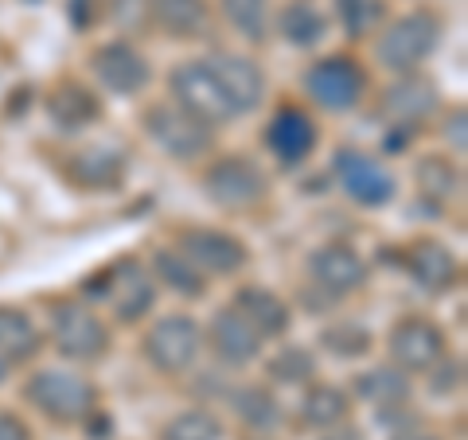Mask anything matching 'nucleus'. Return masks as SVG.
<instances>
[{
	"label": "nucleus",
	"mask_w": 468,
	"mask_h": 440,
	"mask_svg": "<svg viewBox=\"0 0 468 440\" xmlns=\"http://www.w3.org/2000/svg\"><path fill=\"white\" fill-rule=\"evenodd\" d=\"M414 183H418L421 199L449 207L452 199L464 195L461 160H452V156H445V152H426V156H418V164H414Z\"/></svg>",
	"instance_id": "393cba45"
},
{
	"label": "nucleus",
	"mask_w": 468,
	"mask_h": 440,
	"mask_svg": "<svg viewBox=\"0 0 468 440\" xmlns=\"http://www.w3.org/2000/svg\"><path fill=\"white\" fill-rule=\"evenodd\" d=\"M390 440H441L437 433H430V429H421V424H414V429H402V433H394Z\"/></svg>",
	"instance_id": "a19ab883"
},
{
	"label": "nucleus",
	"mask_w": 468,
	"mask_h": 440,
	"mask_svg": "<svg viewBox=\"0 0 468 440\" xmlns=\"http://www.w3.org/2000/svg\"><path fill=\"white\" fill-rule=\"evenodd\" d=\"M230 308L250 324L261 340H282L292 324V308L266 285H239L230 297Z\"/></svg>",
	"instance_id": "4be33fe9"
},
{
	"label": "nucleus",
	"mask_w": 468,
	"mask_h": 440,
	"mask_svg": "<svg viewBox=\"0 0 468 440\" xmlns=\"http://www.w3.org/2000/svg\"><path fill=\"white\" fill-rule=\"evenodd\" d=\"M172 246L192 261V266L207 277H239L250 266V246L239 234L218 230V226H180Z\"/></svg>",
	"instance_id": "9b49d317"
},
{
	"label": "nucleus",
	"mask_w": 468,
	"mask_h": 440,
	"mask_svg": "<svg viewBox=\"0 0 468 440\" xmlns=\"http://www.w3.org/2000/svg\"><path fill=\"white\" fill-rule=\"evenodd\" d=\"M218 16L246 43H266L273 27V0H218Z\"/></svg>",
	"instance_id": "7c9ffc66"
},
{
	"label": "nucleus",
	"mask_w": 468,
	"mask_h": 440,
	"mask_svg": "<svg viewBox=\"0 0 468 440\" xmlns=\"http://www.w3.org/2000/svg\"><path fill=\"white\" fill-rule=\"evenodd\" d=\"M301 86H304V98H309L316 110L351 113V110H359L363 98H367L371 75L356 55L335 51V55H324V58H316V63H309Z\"/></svg>",
	"instance_id": "0eeeda50"
},
{
	"label": "nucleus",
	"mask_w": 468,
	"mask_h": 440,
	"mask_svg": "<svg viewBox=\"0 0 468 440\" xmlns=\"http://www.w3.org/2000/svg\"><path fill=\"white\" fill-rule=\"evenodd\" d=\"M39 351H43V331L36 324V316L27 308L0 304V362L16 366L36 359Z\"/></svg>",
	"instance_id": "b1692460"
},
{
	"label": "nucleus",
	"mask_w": 468,
	"mask_h": 440,
	"mask_svg": "<svg viewBox=\"0 0 468 440\" xmlns=\"http://www.w3.org/2000/svg\"><path fill=\"white\" fill-rule=\"evenodd\" d=\"M203 347H207L223 366H230V371H246V366H254L261 355H266V340H261V335L246 324V320L234 312L230 304H223L207 320Z\"/></svg>",
	"instance_id": "f3484780"
},
{
	"label": "nucleus",
	"mask_w": 468,
	"mask_h": 440,
	"mask_svg": "<svg viewBox=\"0 0 468 440\" xmlns=\"http://www.w3.org/2000/svg\"><path fill=\"white\" fill-rule=\"evenodd\" d=\"M223 421H218L215 409L207 405H192L184 414H172L165 424H160L156 440H223Z\"/></svg>",
	"instance_id": "473e14b6"
},
{
	"label": "nucleus",
	"mask_w": 468,
	"mask_h": 440,
	"mask_svg": "<svg viewBox=\"0 0 468 440\" xmlns=\"http://www.w3.org/2000/svg\"><path fill=\"white\" fill-rule=\"evenodd\" d=\"M320 440H363V433H359V424L344 421V424H332V429L320 433Z\"/></svg>",
	"instance_id": "ea45409f"
},
{
	"label": "nucleus",
	"mask_w": 468,
	"mask_h": 440,
	"mask_svg": "<svg viewBox=\"0 0 468 440\" xmlns=\"http://www.w3.org/2000/svg\"><path fill=\"white\" fill-rule=\"evenodd\" d=\"M24 402L48 417L58 429H82L98 409H101V390L94 378L79 371H63V366H39L24 378Z\"/></svg>",
	"instance_id": "f257e3e1"
},
{
	"label": "nucleus",
	"mask_w": 468,
	"mask_h": 440,
	"mask_svg": "<svg viewBox=\"0 0 468 440\" xmlns=\"http://www.w3.org/2000/svg\"><path fill=\"white\" fill-rule=\"evenodd\" d=\"M332 12L347 39H371L378 27L387 24L383 0H332Z\"/></svg>",
	"instance_id": "72a5a7b5"
},
{
	"label": "nucleus",
	"mask_w": 468,
	"mask_h": 440,
	"mask_svg": "<svg viewBox=\"0 0 468 440\" xmlns=\"http://www.w3.org/2000/svg\"><path fill=\"white\" fill-rule=\"evenodd\" d=\"M320 343L335 359H363L371 351V331L356 324V320H335V324L320 331Z\"/></svg>",
	"instance_id": "f704fd0d"
},
{
	"label": "nucleus",
	"mask_w": 468,
	"mask_h": 440,
	"mask_svg": "<svg viewBox=\"0 0 468 440\" xmlns=\"http://www.w3.org/2000/svg\"><path fill=\"white\" fill-rule=\"evenodd\" d=\"M0 440H36V433H32V424H27L20 414L0 409Z\"/></svg>",
	"instance_id": "58836bf2"
},
{
	"label": "nucleus",
	"mask_w": 468,
	"mask_h": 440,
	"mask_svg": "<svg viewBox=\"0 0 468 440\" xmlns=\"http://www.w3.org/2000/svg\"><path fill=\"white\" fill-rule=\"evenodd\" d=\"M86 67H90V75L98 79L101 90H110L117 98H133L153 82L149 58H144V51L137 47L133 39L98 43V47L90 51V58H86Z\"/></svg>",
	"instance_id": "4468645a"
},
{
	"label": "nucleus",
	"mask_w": 468,
	"mask_h": 440,
	"mask_svg": "<svg viewBox=\"0 0 468 440\" xmlns=\"http://www.w3.org/2000/svg\"><path fill=\"white\" fill-rule=\"evenodd\" d=\"M43 110H48L58 133H82L101 117V98L79 79H58L43 98Z\"/></svg>",
	"instance_id": "412c9836"
},
{
	"label": "nucleus",
	"mask_w": 468,
	"mask_h": 440,
	"mask_svg": "<svg viewBox=\"0 0 468 440\" xmlns=\"http://www.w3.org/2000/svg\"><path fill=\"white\" fill-rule=\"evenodd\" d=\"M149 273H153L156 285L172 288L176 297H184V300H203V297L211 292V281H207V277H203L176 246H160V249H156Z\"/></svg>",
	"instance_id": "bb28decb"
},
{
	"label": "nucleus",
	"mask_w": 468,
	"mask_h": 440,
	"mask_svg": "<svg viewBox=\"0 0 468 440\" xmlns=\"http://www.w3.org/2000/svg\"><path fill=\"white\" fill-rule=\"evenodd\" d=\"M211 67L218 82H223V90L234 106V117H246L261 110V101H266V70H261L250 55H239V51H218L211 55Z\"/></svg>",
	"instance_id": "aec40b11"
},
{
	"label": "nucleus",
	"mask_w": 468,
	"mask_h": 440,
	"mask_svg": "<svg viewBox=\"0 0 468 440\" xmlns=\"http://www.w3.org/2000/svg\"><path fill=\"white\" fill-rule=\"evenodd\" d=\"M441 141L452 149V156L464 160V152H468V110L464 106H452L449 110L445 129H441Z\"/></svg>",
	"instance_id": "4c0bfd02"
},
{
	"label": "nucleus",
	"mask_w": 468,
	"mask_h": 440,
	"mask_svg": "<svg viewBox=\"0 0 468 440\" xmlns=\"http://www.w3.org/2000/svg\"><path fill=\"white\" fill-rule=\"evenodd\" d=\"M141 129H144V137L172 160V164L192 168V164L211 160V152H215V129L203 125L199 117H192L187 110H180L172 98L144 106Z\"/></svg>",
	"instance_id": "39448f33"
},
{
	"label": "nucleus",
	"mask_w": 468,
	"mask_h": 440,
	"mask_svg": "<svg viewBox=\"0 0 468 440\" xmlns=\"http://www.w3.org/2000/svg\"><path fill=\"white\" fill-rule=\"evenodd\" d=\"M203 195H207L211 207L227 211V215H250L258 207L270 203L273 180L270 172L258 164L250 152H227L207 160L203 168Z\"/></svg>",
	"instance_id": "20e7f679"
},
{
	"label": "nucleus",
	"mask_w": 468,
	"mask_h": 440,
	"mask_svg": "<svg viewBox=\"0 0 468 440\" xmlns=\"http://www.w3.org/2000/svg\"><path fill=\"white\" fill-rule=\"evenodd\" d=\"M351 393L375 409H394V405H410L414 382H410V374H402L399 366L383 362V366H371V371L351 378Z\"/></svg>",
	"instance_id": "a878e982"
},
{
	"label": "nucleus",
	"mask_w": 468,
	"mask_h": 440,
	"mask_svg": "<svg viewBox=\"0 0 468 440\" xmlns=\"http://www.w3.org/2000/svg\"><path fill=\"white\" fill-rule=\"evenodd\" d=\"M297 417L304 429H316V433L332 429V424H344L351 421V393L332 382H309L297 405Z\"/></svg>",
	"instance_id": "cd10ccee"
},
{
	"label": "nucleus",
	"mask_w": 468,
	"mask_h": 440,
	"mask_svg": "<svg viewBox=\"0 0 468 440\" xmlns=\"http://www.w3.org/2000/svg\"><path fill=\"white\" fill-rule=\"evenodd\" d=\"M304 269H309V281L316 292H324L328 300H344V297H356V292L367 285V261L359 257L356 246L347 242H324L316 246L309 261H304Z\"/></svg>",
	"instance_id": "2eb2a0df"
},
{
	"label": "nucleus",
	"mask_w": 468,
	"mask_h": 440,
	"mask_svg": "<svg viewBox=\"0 0 468 440\" xmlns=\"http://www.w3.org/2000/svg\"><path fill=\"white\" fill-rule=\"evenodd\" d=\"M441 106V90L430 75L421 70H410V75H394V82L378 98V117L390 121L394 129H414L426 125L430 117Z\"/></svg>",
	"instance_id": "dca6fc26"
},
{
	"label": "nucleus",
	"mask_w": 468,
	"mask_h": 440,
	"mask_svg": "<svg viewBox=\"0 0 468 440\" xmlns=\"http://www.w3.org/2000/svg\"><path fill=\"white\" fill-rule=\"evenodd\" d=\"M332 172H335V180H340L344 195L367 211L390 207L394 195H399V180H394V172L383 164V160L363 152V149H351V144L335 149Z\"/></svg>",
	"instance_id": "f8f14e48"
},
{
	"label": "nucleus",
	"mask_w": 468,
	"mask_h": 440,
	"mask_svg": "<svg viewBox=\"0 0 468 440\" xmlns=\"http://www.w3.org/2000/svg\"><path fill=\"white\" fill-rule=\"evenodd\" d=\"M277 32L292 47H316L328 32V16L316 0H285L282 12H277Z\"/></svg>",
	"instance_id": "c756f323"
},
{
	"label": "nucleus",
	"mask_w": 468,
	"mask_h": 440,
	"mask_svg": "<svg viewBox=\"0 0 468 440\" xmlns=\"http://www.w3.org/2000/svg\"><path fill=\"white\" fill-rule=\"evenodd\" d=\"M230 409H234V417H239L246 429H254V433H273L277 424L285 421L282 402H277L273 390L261 386V382L234 386L230 390Z\"/></svg>",
	"instance_id": "c85d7f7f"
},
{
	"label": "nucleus",
	"mask_w": 468,
	"mask_h": 440,
	"mask_svg": "<svg viewBox=\"0 0 468 440\" xmlns=\"http://www.w3.org/2000/svg\"><path fill=\"white\" fill-rule=\"evenodd\" d=\"M43 308H48V340L55 355L75 366H90L110 355L113 335L94 304H86L82 297H51Z\"/></svg>",
	"instance_id": "f03ea898"
},
{
	"label": "nucleus",
	"mask_w": 468,
	"mask_h": 440,
	"mask_svg": "<svg viewBox=\"0 0 468 440\" xmlns=\"http://www.w3.org/2000/svg\"><path fill=\"white\" fill-rule=\"evenodd\" d=\"M101 12L122 27V32H144V27H153L149 24V0H98Z\"/></svg>",
	"instance_id": "c9c22d12"
},
{
	"label": "nucleus",
	"mask_w": 468,
	"mask_h": 440,
	"mask_svg": "<svg viewBox=\"0 0 468 440\" xmlns=\"http://www.w3.org/2000/svg\"><path fill=\"white\" fill-rule=\"evenodd\" d=\"M141 355L165 378H180L187 374L203 355V328L196 316L187 312H168L156 316L141 335Z\"/></svg>",
	"instance_id": "6e6552de"
},
{
	"label": "nucleus",
	"mask_w": 468,
	"mask_h": 440,
	"mask_svg": "<svg viewBox=\"0 0 468 440\" xmlns=\"http://www.w3.org/2000/svg\"><path fill=\"white\" fill-rule=\"evenodd\" d=\"M399 261L406 277L414 281L421 292H430V297H441V292H452L461 285V257L452 254L445 242L437 238H414L410 246L399 249Z\"/></svg>",
	"instance_id": "a211bd4d"
},
{
	"label": "nucleus",
	"mask_w": 468,
	"mask_h": 440,
	"mask_svg": "<svg viewBox=\"0 0 468 440\" xmlns=\"http://www.w3.org/2000/svg\"><path fill=\"white\" fill-rule=\"evenodd\" d=\"M449 355V335L441 324H433L421 312H406L387 331V362L399 366L402 374H426L433 362Z\"/></svg>",
	"instance_id": "9d476101"
},
{
	"label": "nucleus",
	"mask_w": 468,
	"mask_h": 440,
	"mask_svg": "<svg viewBox=\"0 0 468 440\" xmlns=\"http://www.w3.org/2000/svg\"><path fill=\"white\" fill-rule=\"evenodd\" d=\"M261 144H266V152L282 168H301L304 160H313V152H316L320 125L297 101H282V106L270 113L266 129H261Z\"/></svg>",
	"instance_id": "ddd939ff"
},
{
	"label": "nucleus",
	"mask_w": 468,
	"mask_h": 440,
	"mask_svg": "<svg viewBox=\"0 0 468 440\" xmlns=\"http://www.w3.org/2000/svg\"><path fill=\"white\" fill-rule=\"evenodd\" d=\"M129 172V152L122 144H82L63 160V175L79 192H113V187L125 183Z\"/></svg>",
	"instance_id": "6ab92c4d"
},
{
	"label": "nucleus",
	"mask_w": 468,
	"mask_h": 440,
	"mask_svg": "<svg viewBox=\"0 0 468 440\" xmlns=\"http://www.w3.org/2000/svg\"><path fill=\"white\" fill-rule=\"evenodd\" d=\"M168 94L176 106L199 117V121L211 129L234 121V106L215 75L211 58H184V63H176L168 70Z\"/></svg>",
	"instance_id": "1a4fd4ad"
},
{
	"label": "nucleus",
	"mask_w": 468,
	"mask_h": 440,
	"mask_svg": "<svg viewBox=\"0 0 468 440\" xmlns=\"http://www.w3.org/2000/svg\"><path fill=\"white\" fill-rule=\"evenodd\" d=\"M426 382L437 398H452L464 390V359L461 355H445L441 362H433L426 371Z\"/></svg>",
	"instance_id": "e433bc0d"
},
{
	"label": "nucleus",
	"mask_w": 468,
	"mask_h": 440,
	"mask_svg": "<svg viewBox=\"0 0 468 440\" xmlns=\"http://www.w3.org/2000/svg\"><path fill=\"white\" fill-rule=\"evenodd\" d=\"M445 36V20L433 8H410L402 16L387 20L375 32V63L390 75H410L437 51Z\"/></svg>",
	"instance_id": "7ed1b4c3"
},
{
	"label": "nucleus",
	"mask_w": 468,
	"mask_h": 440,
	"mask_svg": "<svg viewBox=\"0 0 468 440\" xmlns=\"http://www.w3.org/2000/svg\"><path fill=\"white\" fill-rule=\"evenodd\" d=\"M98 281H101V288L86 292L82 300L86 304L101 300V304L110 308V316L117 320V324L133 328V324H141V320L153 312L160 285L153 281V273H149V266H144L141 257H133V254L117 257L113 266H106V269L98 273Z\"/></svg>",
	"instance_id": "423d86ee"
},
{
	"label": "nucleus",
	"mask_w": 468,
	"mask_h": 440,
	"mask_svg": "<svg viewBox=\"0 0 468 440\" xmlns=\"http://www.w3.org/2000/svg\"><path fill=\"white\" fill-rule=\"evenodd\" d=\"M149 24L168 39H199L211 24V0H149Z\"/></svg>",
	"instance_id": "5701e85b"
},
{
	"label": "nucleus",
	"mask_w": 468,
	"mask_h": 440,
	"mask_svg": "<svg viewBox=\"0 0 468 440\" xmlns=\"http://www.w3.org/2000/svg\"><path fill=\"white\" fill-rule=\"evenodd\" d=\"M266 378L277 386H309V382H316V355L301 343L277 347L266 359Z\"/></svg>",
	"instance_id": "2f4dec72"
}]
</instances>
